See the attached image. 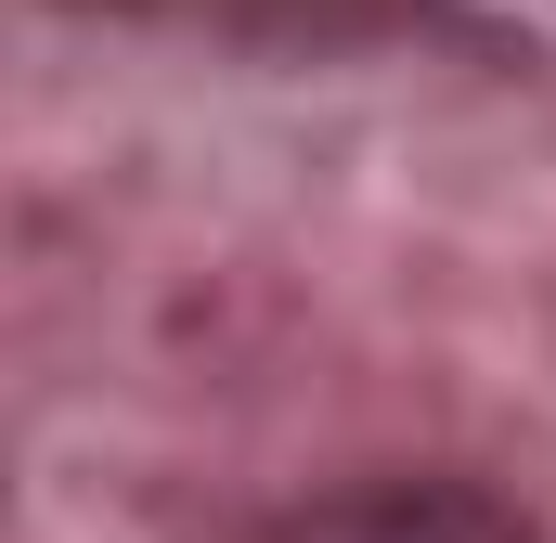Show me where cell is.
Listing matches in <instances>:
<instances>
[{"instance_id": "6da1fadb", "label": "cell", "mask_w": 556, "mask_h": 543, "mask_svg": "<svg viewBox=\"0 0 556 543\" xmlns=\"http://www.w3.org/2000/svg\"><path fill=\"white\" fill-rule=\"evenodd\" d=\"M273 543H544L518 505L466 492V479H363V492H324L298 505Z\"/></svg>"}]
</instances>
